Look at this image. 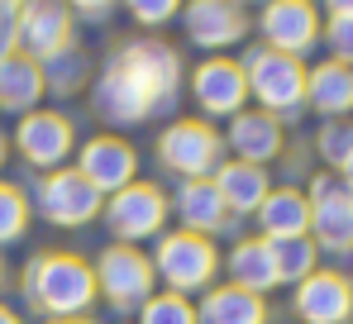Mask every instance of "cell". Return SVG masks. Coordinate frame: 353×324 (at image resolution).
Returning <instances> with one entry per match:
<instances>
[{"instance_id": "obj_24", "label": "cell", "mask_w": 353, "mask_h": 324, "mask_svg": "<svg viewBox=\"0 0 353 324\" xmlns=\"http://www.w3.org/2000/svg\"><path fill=\"white\" fill-rule=\"evenodd\" d=\"M43 67L34 62V57L24 53H10L5 62H0V110H29L43 101Z\"/></svg>"}, {"instance_id": "obj_29", "label": "cell", "mask_w": 353, "mask_h": 324, "mask_svg": "<svg viewBox=\"0 0 353 324\" xmlns=\"http://www.w3.org/2000/svg\"><path fill=\"white\" fill-rule=\"evenodd\" d=\"M315 148H320V158L330 162V172H339L353 158V119H325Z\"/></svg>"}, {"instance_id": "obj_33", "label": "cell", "mask_w": 353, "mask_h": 324, "mask_svg": "<svg viewBox=\"0 0 353 324\" xmlns=\"http://www.w3.org/2000/svg\"><path fill=\"white\" fill-rule=\"evenodd\" d=\"M10 53H19V10L10 0H0V62Z\"/></svg>"}, {"instance_id": "obj_37", "label": "cell", "mask_w": 353, "mask_h": 324, "mask_svg": "<svg viewBox=\"0 0 353 324\" xmlns=\"http://www.w3.org/2000/svg\"><path fill=\"white\" fill-rule=\"evenodd\" d=\"M0 324H19V315H14L10 305H0Z\"/></svg>"}, {"instance_id": "obj_1", "label": "cell", "mask_w": 353, "mask_h": 324, "mask_svg": "<svg viewBox=\"0 0 353 324\" xmlns=\"http://www.w3.org/2000/svg\"><path fill=\"white\" fill-rule=\"evenodd\" d=\"M24 296L39 315H53V324L77 320L101 296L96 291V267L77 253H39L24 267Z\"/></svg>"}, {"instance_id": "obj_19", "label": "cell", "mask_w": 353, "mask_h": 324, "mask_svg": "<svg viewBox=\"0 0 353 324\" xmlns=\"http://www.w3.org/2000/svg\"><path fill=\"white\" fill-rule=\"evenodd\" d=\"M305 105L325 119H349L353 110V67L344 62H320L315 72H305Z\"/></svg>"}, {"instance_id": "obj_2", "label": "cell", "mask_w": 353, "mask_h": 324, "mask_svg": "<svg viewBox=\"0 0 353 324\" xmlns=\"http://www.w3.org/2000/svg\"><path fill=\"white\" fill-rule=\"evenodd\" d=\"M158 158L181 181H210L225 167V134H215L205 119H176L158 134Z\"/></svg>"}, {"instance_id": "obj_17", "label": "cell", "mask_w": 353, "mask_h": 324, "mask_svg": "<svg viewBox=\"0 0 353 324\" xmlns=\"http://www.w3.org/2000/svg\"><path fill=\"white\" fill-rule=\"evenodd\" d=\"M96 110H101L105 124H143V119L153 114V101H148V91L110 57V67H105L101 81H96Z\"/></svg>"}, {"instance_id": "obj_28", "label": "cell", "mask_w": 353, "mask_h": 324, "mask_svg": "<svg viewBox=\"0 0 353 324\" xmlns=\"http://www.w3.org/2000/svg\"><path fill=\"white\" fill-rule=\"evenodd\" d=\"M24 229H29V201H24V191L14 181H0V248L14 243V239H24Z\"/></svg>"}, {"instance_id": "obj_18", "label": "cell", "mask_w": 353, "mask_h": 324, "mask_svg": "<svg viewBox=\"0 0 353 324\" xmlns=\"http://www.w3.org/2000/svg\"><path fill=\"white\" fill-rule=\"evenodd\" d=\"M225 143L234 148L239 162L263 167V162H272L277 153H282V124H277L272 114H263V110H243V114H234Z\"/></svg>"}, {"instance_id": "obj_39", "label": "cell", "mask_w": 353, "mask_h": 324, "mask_svg": "<svg viewBox=\"0 0 353 324\" xmlns=\"http://www.w3.org/2000/svg\"><path fill=\"white\" fill-rule=\"evenodd\" d=\"M0 167H5V139H0Z\"/></svg>"}, {"instance_id": "obj_3", "label": "cell", "mask_w": 353, "mask_h": 324, "mask_svg": "<svg viewBox=\"0 0 353 324\" xmlns=\"http://www.w3.org/2000/svg\"><path fill=\"white\" fill-rule=\"evenodd\" d=\"M248 77V96L263 105V114H296L305 105V67L301 57L272 53V48H253L248 62H239Z\"/></svg>"}, {"instance_id": "obj_26", "label": "cell", "mask_w": 353, "mask_h": 324, "mask_svg": "<svg viewBox=\"0 0 353 324\" xmlns=\"http://www.w3.org/2000/svg\"><path fill=\"white\" fill-rule=\"evenodd\" d=\"M268 253H272V267H277V286L282 281H305L315 263H320V248L310 234H296V239H268Z\"/></svg>"}, {"instance_id": "obj_35", "label": "cell", "mask_w": 353, "mask_h": 324, "mask_svg": "<svg viewBox=\"0 0 353 324\" xmlns=\"http://www.w3.org/2000/svg\"><path fill=\"white\" fill-rule=\"evenodd\" d=\"M325 10H330V19H344L353 14V0H325Z\"/></svg>"}, {"instance_id": "obj_9", "label": "cell", "mask_w": 353, "mask_h": 324, "mask_svg": "<svg viewBox=\"0 0 353 324\" xmlns=\"http://www.w3.org/2000/svg\"><path fill=\"white\" fill-rule=\"evenodd\" d=\"M163 219H168V196L148 181H134V186H124L105 201V224H110V234L119 243L153 239L163 229Z\"/></svg>"}, {"instance_id": "obj_13", "label": "cell", "mask_w": 353, "mask_h": 324, "mask_svg": "<svg viewBox=\"0 0 353 324\" xmlns=\"http://www.w3.org/2000/svg\"><path fill=\"white\" fill-rule=\"evenodd\" d=\"M191 96H196V105L205 114L234 119V114H243V101H248V77L230 57H210V62H201L191 72Z\"/></svg>"}, {"instance_id": "obj_30", "label": "cell", "mask_w": 353, "mask_h": 324, "mask_svg": "<svg viewBox=\"0 0 353 324\" xmlns=\"http://www.w3.org/2000/svg\"><path fill=\"white\" fill-rule=\"evenodd\" d=\"M81 72H86V62H81V57H77L72 48H67L62 57L43 62V86H48V91H77Z\"/></svg>"}, {"instance_id": "obj_4", "label": "cell", "mask_w": 353, "mask_h": 324, "mask_svg": "<svg viewBox=\"0 0 353 324\" xmlns=\"http://www.w3.org/2000/svg\"><path fill=\"white\" fill-rule=\"evenodd\" d=\"M153 272L168 281V291L176 296H191V291H210L215 272H220V253L205 234H191V229H176L168 239H158V258Z\"/></svg>"}, {"instance_id": "obj_32", "label": "cell", "mask_w": 353, "mask_h": 324, "mask_svg": "<svg viewBox=\"0 0 353 324\" xmlns=\"http://www.w3.org/2000/svg\"><path fill=\"white\" fill-rule=\"evenodd\" d=\"M124 5H129V14H134L139 24H148V29L168 24L176 10H181V0H124Z\"/></svg>"}, {"instance_id": "obj_22", "label": "cell", "mask_w": 353, "mask_h": 324, "mask_svg": "<svg viewBox=\"0 0 353 324\" xmlns=\"http://www.w3.org/2000/svg\"><path fill=\"white\" fill-rule=\"evenodd\" d=\"M196 324H268V305L263 296L253 291H239V286H210L201 310H196Z\"/></svg>"}, {"instance_id": "obj_6", "label": "cell", "mask_w": 353, "mask_h": 324, "mask_svg": "<svg viewBox=\"0 0 353 324\" xmlns=\"http://www.w3.org/2000/svg\"><path fill=\"white\" fill-rule=\"evenodd\" d=\"M153 281H158L153 258H143L134 243L105 248L101 263H96V291H101L115 310H139V305L153 296Z\"/></svg>"}, {"instance_id": "obj_40", "label": "cell", "mask_w": 353, "mask_h": 324, "mask_svg": "<svg viewBox=\"0 0 353 324\" xmlns=\"http://www.w3.org/2000/svg\"><path fill=\"white\" fill-rule=\"evenodd\" d=\"M0 286H5V263H0Z\"/></svg>"}, {"instance_id": "obj_5", "label": "cell", "mask_w": 353, "mask_h": 324, "mask_svg": "<svg viewBox=\"0 0 353 324\" xmlns=\"http://www.w3.org/2000/svg\"><path fill=\"white\" fill-rule=\"evenodd\" d=\"M310 239L325 253H353V191L339 181V172L310 176Z\"/></svg>"}, {"instance_id": "obj_10", "label": "cell", "mask_w": 353, "mask_h": 324, "mask_svg": "<svg viewBox=\"0 0 353 324\" xmlns=\"http://www.w3.org/2000/svg\"><path fill=\"white\" fill-rule=\"evenodd\" d=\"M258 29H263L272 53L301 57V53H310L315 39H320V10L310 0H268L263 14H258Z\"/></svg>"}, {"instance_id": "obj_27", "label": "cell", "mask_w": 353, "mask_h": 324, "mask_svg": "<svg viewBox=\"0 0 353 324\" xmlns=\"http://www.w3.org/2000/svg\"><path fill=\"white\" fill-rule=\"evenodd\" d=\"M139 324H196V305L176 291H158L139 305Z\"/></svg>"}, {"instance_id": "obj_41", "label": "cell", "mask_w": 353, "mask_h": 324, "mask_svg": "<svg viewBox=\"0 0 353 324\" xmlns=\"http://www.w3.org/2000/svg\"><path fill=\"white\" fill-rule=\"evenodd\" d=\"M10 5H14V10H19V5H24V0H10Z\"/></svg>"}, {"instance_id": "obj_34", "label": "cell", "mask_w": 353, "mask_h": 324, "mask_svg": "<svg viewBox=\"0 0 353 324\" xmlns=\"http://www.w3.org/2000/svg\"><path fill=\"white\" fill-rule=\"evenodd\" d=\"M67 10H81V14H101V10H110L115 0H62Z\"/></svg>"}, {"instance_id": "obj_12", "label": "cell", "mask_w": 353, "mask_h": 324, "mask_svg": "<svg viewBox=\"0 0 353 324\" xmlns=\"http://www.w3.org/2000/svg\"><path fill=\"white\" fill-rule=\"evenodd\" d=\"M72 124L53 114V110H29L24 119H19V129H14V148H19V158L29 162V167H39V172H58L62 162L72 158Z\"/></svg>"}, {"instance_id": "obj_16", "label": "cell", "mask_w": 353, "mask_h": 324, "mask_svg": "<svg viewBox=\"0 0 353 324\" xmlns=\"http://www.w3.org/2000/svg\"><path fill=\"white\" fill-rule=\"evenodd\" d=\"M186 34L201 48H230L248 34V14L239 0H191L186 5Z\"/></svg>"}, {"instance_id": "obj_36", "label": "cell", "mask_w": 353, "mask_h": 324, "mask_svg": "<svg viewBox=\"0 0 353 324\" xmlns=\"http://www.w3.org/2000/svg\"><path fill=\"white\" fill-rule=\"evenodd\" d=\"M339 181H344V186H349V191H353V158L344 162V167H339Z\"/></svg>"}, {"instance_id": "obj_11", "label": "cell", "mask_w": 353, "mask_h": 324, "mask_svg": "<svg viewBox=\"0 0 353 324\" xmlns=\"http://www.w3.org/2000/svg\"><path fill=\"white\" fill-rule=\"evenodd\" d=\"M115 62L148 91V101L153 110L158 105H172L176 96V81H181V57L168 48V43H148V39H139V43H124L115 53Z\"/></svg>"}, {"instance_id": "obj_20", "label": "cell", "mask_w": 353, "mask_h": 324, "mask_svg": "<svg viewBox=\"0 0 353 324\" xmlns=\"http://www.w3.org/2000/svg\"><path fill=\"white\" fill-rule=\"evenodd\" d=\"M215 191H220V201H225V210L230 215H258V205L268 201V172L263 167H253V162H225L215 176Z\"/></svg>"}, {"instance_id": "obj_25", "label": "cell", "mask_w": 353, "mask_h": 324, "mask_svg": "<svg viewBox=\"0 0 353 324\" xmlns=\"http://www.w3.org/2000/svg\"><path fill=\"white\" fill-rule=\"evenodd\" d=\"M176 215H181V224H186L191 234H215V229H225L230 210H225L215 181H181V191H176Z\"/></svg>"}, {"instance_id": "obj_8", "label": "cell", "mask_w": 353, "mask_h": 324, "mask_svg": "<svg viewBox=\"0 0 353 324\" xmlns=\"http://www.w3.org/2000/svg\"><path fill=\"white\" fill-rule=\"evenodd\" d=\"M19 48L39 67L72 48V10L62 0H24L19 5Z\"/></svg>"}, {"instance_id": "obj_15", "label": "cell", "mask_w": 353, "mask_h": 324, "mask_svg": "<svg viewBox=\"0 0 353 324\" xmlns=\"http://www.w3.org/2000/svg\"><path fill=\"white\" fill-rule=\"evenodd\" d=\"M77 172H81V176L110 201L115 191H124V186L139 181V153H134L124 139H115V134H101V139H91V143L81 148Z\"/></svg>"}, {"instance_id": "obj_31", "label": "cell", "mask_w": 353, "mask_h": 324, "mask_svg": "<svg viewBox=\"0 0 353 324\" xmlns=\"http://www.w3.org/2000/svg\"><path fill=\"white\" fill-rule=\"evenodd\" d=\"M320 34H325V43H330L334 62L353 67V14H344V19H330V24H325Z\"/></svg>"}, {"instance_id": "obj_21", "label": "cell", "mask_w": 353, "mask_h": 324, "mask_svg": "<svg viewBox=\"0 0 353 324\" xmlns=\"http://www.w3.org/2000/svg\"><path fill=\"white\" fill-rule=\"evenodd\" d=\"M258 229H263V239L310 234V201H305V191H296V186L268 191V201L258 205Z\"/></svg>"}, {"instance_id": "obj_7", "label": "cell", "mask_w": 353, "mask_h": 324, "mask_svg": "<svg viewBox=\"0 0 353 324\" xmlns=\"http://www.w3.org/2000/svg\"><path fill=\"white\" fill-rule=\"evenodd\" d=\"M39 210L48 224H62V229H81L105 210V196L77 172V167H58L43 176L39 186Z\"/></svg>"}, {"instance_id": "obj_14", "label": "cell", "mask_w": 353, "mask_h": 324, "mask_svg": "<svg viewBox=\"0 0 353 324\" xmlns=\"http://www.w3.org/2000/svg\"><path fill=\"white\" fill-rule=\"evenodd\" d=\"M296 315L305 324H353V281L344 272H310L296 286Z\"/></svg>"}, {"instance_id": "obj_23", "label": "cell", "mask_w": 353, "mask_h": 324, "mask_svg": "<svg viewBox=\"0 0 353 324\" xmlns=\"http://www.w3.org/2000/svg\"><path fill=\"white\" fill-rule=\"evenodd\" d=\"M225 272H230V286L239 291H272L277 286V267H272V253H268V239H239L225 258Z\"/></svg>"}, {"instance_id": "obj_38", "label": "cell", "mask_w": 353, "mask_h": 324, "mask_svg": "<svg viewBox=\"0 0 353 324\" xmlns=\"http://www.w3.org/2000/svg\"><path fill=\"white\" fill-rule=\"evenodd\" d=\"M58 324H96V320H86V315H77V320H58Z\"/></svg>"}]
</instances>
